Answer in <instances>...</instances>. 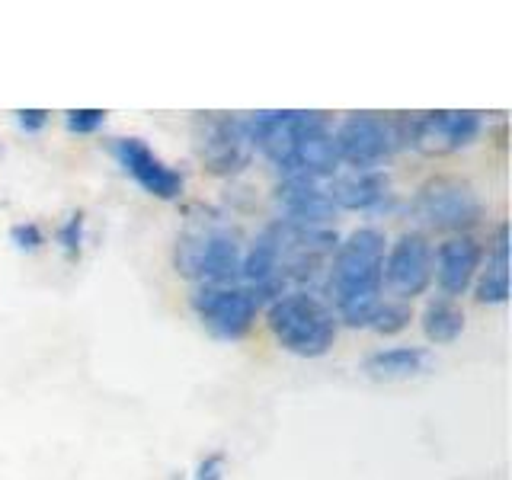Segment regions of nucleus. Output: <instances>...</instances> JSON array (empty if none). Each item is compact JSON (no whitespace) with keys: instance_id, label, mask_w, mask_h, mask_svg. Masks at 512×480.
<instances>
[{"instance_id":"nucleus-1","label":"nucleus","mask_w":512,"mask_h":480,"mask_svg":"<svg viewBox=\"0 0 512 480\" xmlns=\"http://www.w3.org/2000/svg\"><path fill=\"white\" fill-rule=\"evenodd\" d=\"M253 148H260L285 176L304 180H327L340 167L333 148V132L320 112L301 109H272L253 112L247 119Z\"/></svg>"},{"instance_id":"nucleus-8","label":"nucleus","mask_w":512,"mask_h":480,"mask_svg":"<svg viewBox=\"0 0 512 480\" xmlns=\"http://www.w3.org/2000/svg\"><path fill=\"white\" fill-rule=\"evenodd\" d=\"M432 282V247L420 231L400 234L397 244L384 256L381 285L391 288L397 301H410L423 295Z\"/></svg>"},{"instance_id":"nucleus-6","label":"nucleus","mask_w":512,"mask_h":480,"mask_svg":"<svg viewBox=\"0 0 512 480\" xmlns=\"http://www.w3.org/2000/svg\"><path fill=\"white\" fill-rule=\"evenodd\" d=\"M196 151L202 157V164L218 176H231L237 170H244L253 151L247 122L231 116H199Z\"/></svg>"},{"instance_id":"nucleus-22","label":"nucleus","mask_w":512,"mask_h":480,"mask_svg":"<svg viewBox=\"0 0 512 480\" xmlns=\"http://www.w3.org/2000/svg\"><path fill=\"white\" fill-rule=\"evenodd\" d=\"M10 244L20 253H36L45 247V231L39 228L36 221H20L10 228Z\"/></svg>"},{"instance_id":"nucleus-14","label":"nucleus","mask_w":512,"mask_h":480,"mask_svg":"<svg viewBox=\"0 0 512 480\" xmlns=\"http://www.w3.org/2000/svg\"><path fill=\"white\" fill-rule=\"evenodd\" d=\"M327 192L336 208H349V212H375L391 196L388 176L378 170H356L352 176L336 180Z\"/></svg>"},{"instance_id":"nucleus-20","label":"nucleus","mask_w":512,"mask_h":480,"mask_svg":"<svg viewBox=\"0 0 512 480\" xmlns=\"http://www.w3.org/2000/svg\"><path fill=\"white\" fill-rule=\"evenodd\" d=\"M84 231H87V221H84V212H71L68 218L61 221L58 228V247L64 250V256H71L77 260L80 250H84Z\"/></svg>"},{"instance_id":"nucleus-11","label":"nucleus","mask_w":512,"mask_h":480,"mask_svg":"<svg viewBox=\"0 0 512 480\" xmlns=\"http://www.w3.org/2000/svg\"><path fill=\"white\" fill-rule=\"evenodd\" d=\"M480 128V112H429V116L413 122V135L416 144H423L429 151H461L468 144L477 141Z\"/></svg>"},{"instance_id":"nucleus-3","label":"nucleus","mask_w":512,"mask_h":480,"mask_svg":"<svg viewBox=\"0 0 512 480\" xmlns=\"http://www.w3.org/2000/svg\"><path fill=\"white\" fill-rule=\"evenodd\" d=\"M266 324L285 352L301 359L327 356L336 343V314L311 292H288L269 304Z\"/></svg>"},{"instance_id":"nucleus-5","label":"nucleus","mask_w":512,"mask_h":480,"mask_svg":"<svg viewBox=\"0 0 512 480\" xmlns=\"http://www.w3.org/2000/svg\"><path fill=\"white\" fill-rule=\"evenodd\" d=\"M397 125L372 116V112H352L349 119L340 122L333 135V148L336 157L349 164L352 170H372L375 164H381L397 148Z\"/></svg>"},{"instance_id":"nucleus-4","label":"nucleus","mask_w":512,"mask_h":480,"mask_svg":"<svg viewBox=\"0 0 512 480\" xmlns=\"http://www.w3.org/2000/svg\"><path fill=\"white\" fill-rule=\"evenodd\" d=\"M244 250L231 231H196L186 234L176 247V272L186 279L205 282L208 288H224L240 276Z\"/></svg>"},{"instance_id":"nucleus-24","label":"nucleus","mask_w":512,"mask_h":480,"mask_svg":"<svg viewBox=\"0 0 512 480\" xmlns=\"http://www.w3.org/2000/svg\"><path fill=\"white\" fill-rule=\"evenodd\" d=\"M192 480H224V455L221 452H212V455L199 458Z\"/></svg>"},{"instance_id":"nucleus-2","label":"nucleus","mask_w":512,"mask_h":480,"mask_svg":"<svg viewBox=\"0 0 512 480\" xmlns=\"http://www.w3.org/2000/svg\"><path fill=\"white\" fill-rule=\"evenodd\" d=\"M384 231L359 228L336 250L330 288L336 301V317L349 327H368L381 304V269H384Z\"/></svg>"},{"instance_id":"nucleus-7","label":"nucleus","mask_w":512,"mask_h":480,"mask_svg":"<svg viewBox=\"0 0 512 480\" xmlns=\"http://www.w3.org/2000/svg\"><path fill=\"white\" fill-rule=\"evenodd\" d=\"M192 311L202 324L212 330L218 340H240L247 336L256 311H260V295L247 288H199L192 295Z\"/></svg>"},{"instance_id":"nucleus-17","label":"nucleus","mask_w":512,"mask_h":480,"mask_svg":"<svg viewBox=\"0 0 512 480\" xmlns=\"http://www.w3.org/2000/svg\"><path fill=\"white\" fill-rule=\"evenodd\" d=\"M480 304H506L509 301V224L503 221L493 237V256L477 282Z\"/></svg>"},{"instance_id":"nucleus-13","label":"nucleus","mask_w":512,"mask_h":480,"mask_svg":"<svg viewBox=\"0 0 512 480\" xmlns=\"http://www.w3.org/2000/svg\"><path fill=\"white\" fill-rule=\"evenodd\" d=\"M480 269V247L471 237H452L445 240L436 253V279L445 298H458L471 288Z\"/></svg>"},{"instance_id":"nucleus-15","label":"nucleus","mask_w":512,"mask_h":480,"mask_svg":"<svg viewBox=\"0 0 512 480\" xmlns=\"http://www.w3.org/2000/svg\"><path fill=\"white\" fill-rule=\"evenodd\" d=\"M429 352L420 346H391V349H378L372 356H365L362 372L372 381H407L423 375L429 368Z\"/></svg>"},{"instance_id":"nucleus-18","label":"nucleus","mask_w":512,"mask_h":480,"mask_svg":"<svg viewBox=\"0 0 512 480\" xmlns=\"http://www.w3.org/2000/svg\"><path fill=\"white\" fill-rule=\"evenodd\" d=\"M423 333H426V340L436 343V346L455 343L458 336L464 333V311L452 298L429 301L426 311H423Z\"/></svg>"},{"instance_id":"nucleus-21","label":"nucleus","mask_w":512,"mask_h":480,"mask_svg":"<svg viewBox=\"0 0 512 480\" xmlns=\"http://www.w3.org/2000/svg\"><path fill=\"white\" fill-rule=\"evenodd\" d=\"M64 125H68V132L74 135H93L106 125V112L103 109H68L64 112Z\"/></svg>"},{"instance_id":"nucleus-23","label":"nucleus","mask_w":512,"mask_h":480,"mask_svg":"<svg viewBox=\"0 0 512 480\" xmlns=\"http://www.w3.org/2000/svg\"><path fill=\"white\" fill-rule=\"evenodd\" d=\"M48 116H52L48 109H16V125H20L26 135H39L48 125Z\"/></svg>"},{"instance_id":"nucleus-12","label":"nucleus","mask_w":512,"mask_h":480,"mask_svg":"<svg viewBox=\"0 0 512 480\" xmlns=\"http://www.w3.org/2000/svg\"><path fill=\"white\" fill-rule=\"evenodd\" d=\"M279 205L288 215L282 224L311 228V231L320 228V224H327L330 215L336 212L330 192L320 189L317 180H304V176H285V183L279 186Z\"/></svg>"},{"instance_id":"nucleus-10","label":"nucleus","mask_w":512,"mask_h":480,"mask_svg":"<svg viewBox=\"0 0 512 480\" xmlns=\"http://www.w3.org/2000/svg\"><path fill=\"white\" fill-rule=\"evenodd\" d=\"M112 154H116L122 170L132 176L148 196H154L160 202H173L183 196V189H186L183 173L164 164V160H160L141 138H119L112 144Z\"/></svg>"},{"instance_id":"nucleus-16","label":"nucleus","mask_w":512,"mask_h":480,"mask_svg":"<svg viewBox=\"0 0 512 480\" xmlns=\"http://www.w3.org/2000/svg\"><path fill=\"white\" fill-rule=\"evenodd\" d=\"M279 266H282V221L269 224L253 240L250 253L244 256V266H240V276L253 282L256 288H272L276 285Z\"/></svg>"},{"instance_id":"nucleus-19","label":"nucleus","mask_w":512,"mask_h":480,"mask_svg":"<svg viewBox=\"0 0 512 480\" xmlns=\"http://www.w3.org/2000/svg\"><path fill=\"white\" fill-rule=\"evenodd\" d=\"M410 320H413V311H410V304L407 301H381L372 320H368V327H372L375 333L381 336H394L400 330H407L410 327Z\"/></svg>"},{"instance_id":"nucleus-9","label":"nucleus","mask_w":512,"mask_h":480,"mask_svg":"<svg viewBox=\"0 0 512 480\" xmlns=\"http://www.w3.org/2000/svg\"><path fill=\"white\" fill-rule=\"evenodd\" d=\"M416 215L429 228L439 231H464L480 221V199L468 183L458 180H436L416 196Z\"/></svg>"}]
</instances>
